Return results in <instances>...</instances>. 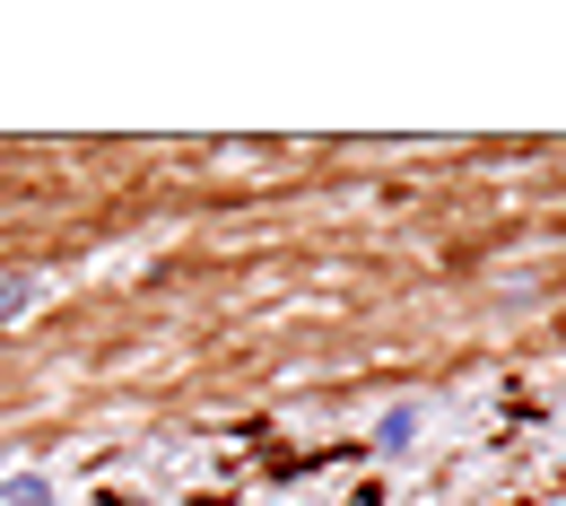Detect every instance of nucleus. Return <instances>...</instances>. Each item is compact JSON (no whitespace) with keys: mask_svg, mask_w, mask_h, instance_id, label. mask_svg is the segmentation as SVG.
Returning a JSON list of instances; mask_svg holds the SVG:
<instances>
[{"mask_svg":"<svg viewBox=\"0 0 566 506\" xmlns=\"http://www.w3.org/2000/svg\"><path fill=\"white\" fill-rule=\"evenodd\" d=\"M410 436H419V411H392V420H384V428H375V445H392V454H401V445H410Z\"/></svg>","mask_w":566,"mask_h":506,"instance_id":"nucleus-1","label":"nucleus"},{"mask_svg":"<svg viewBox=\"0 0 566 506\" xmlns=\"http://www.w3.org/2000/svg\"><path fill=\"white\" fill-rule=\"evenodd\" d=\"M9 506H53V489H44L35 472H18V481H9Z\"/></svg>","mask_w":566,"mask_h":506,"instance_id":"nucleus-2","label":"nucleus"},{"mask_svg":"<svg viewBox=\"0 0 566 506\" xmlns=\"http://www.w3.org/2000/svg\"><path fill=\"white\" fill-rule=\"evenodd\" d=\"M27 297H35V280H27V271H9V280H0V314H18Z\"/></svg>","mask_w":566,"mask_h":506,"instance_id":"nucleus-3","label":"nucleus"}]
</instances>
